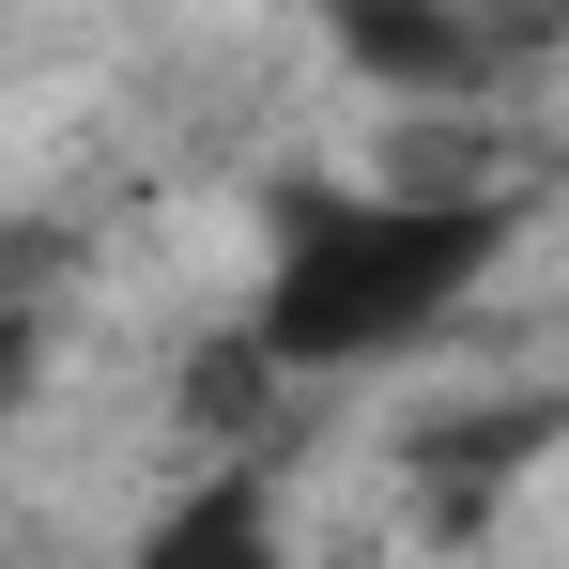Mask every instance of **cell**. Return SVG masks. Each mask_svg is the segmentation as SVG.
I'll use <instances>...</instances> for the list:
<instances>
[{"label":"cell","instance_id":"6da1fadb","mask_svg":"<svg viewBox=\"0 0 569 569\" xmlns=\"http://www.w3.org/2000/svg\"><path fill=\"white\" fill-rule=\"evenodd\" d=\"M492 262H508V200L477 186H278L247 323L292 385L370 370V355H416Z\"/></svg>","mask_w":569,"mask_h":569},{"label":"cell","instance_id":"7a4b0ae2","mask_svg":"<svg viewBox=\"0 0 569 569\" xmlns=\"http://www.w3.org/2000/svg\"><path fill=\"white\" fill-rule=\"evenodd\" d=\"M323 31L385 93H477V78H508V47H492L477 0H323Z\"/></svg>","mask_w":569,"mask_h":569},{"label":"cell","instance_id":"3957f363","mask_svg":"<svg viewBox=\"0 0 569 569\" xmlns=\"http://www.w3.org/2000/svg\"><path fill=\"white\" fill-rule=\"evenodd\" d=\"M555 431H569V400H492V416H447V431H416V462H431V508H447V523H477V492H492V477H523Z\"/></svg>","mask_w":569,"mask_h":569},{"label":"cell","instance_id":"277c9868","mask_svg":"<svg viewBox=\"0 0 569 569\" xmlns=\"http://www.w3.org/2000/svg\"><path fill=\"white\" fill-rule=\"evenodd\" d=\"M247 539H262V492H247V477H216V492H200V508H170L139 555H154V569H186V555H247Z\"/></svg>","mask_w":569,"mask_h":569}]
</instances>
